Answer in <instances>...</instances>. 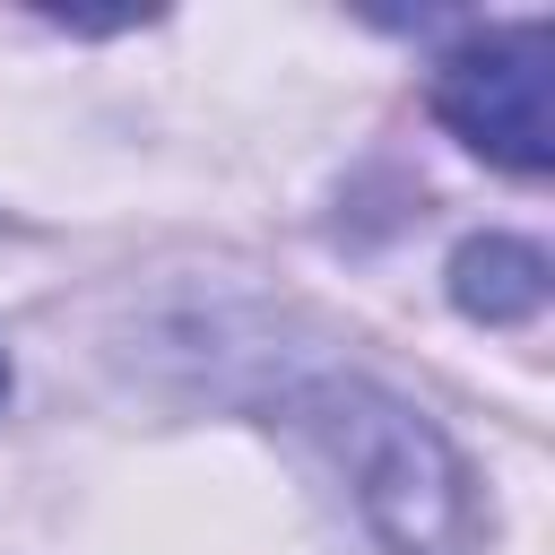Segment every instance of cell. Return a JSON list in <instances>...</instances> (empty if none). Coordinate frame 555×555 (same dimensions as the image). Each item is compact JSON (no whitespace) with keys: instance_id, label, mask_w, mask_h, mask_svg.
<instances>
[{"instance_id":"1","label":"cell","mask_w":555,"mask_h":555,"mask_svg":"<svg viewBox=\"0 0 555 555\" xmlns=\"http://www.w3.org/2000/svg\"><path fill=\"white\" fill-rule=\"evenodd\" d=\"M330 408H338V416H321V434L338 442L364 520H373L399 555H460V546H468V477H460V460L442 451V434L416 425V416L390 408V399H364V390H338Z\"/></svg>"},{"instance_id":"2","label":"cell","mask_w":555,"mask_h":555,"mask_svg":"<svg viewBox=\"0 0 555 555\" xmlns=\"http://www.w3.org/2000/svg\"><path fill=\"white\" fill-rule=\"evenodd\" d=\"M434 113L494 165L546 173L555 165V35L546 17L486 26L434 69Z\"/></svg>"},{"instance_id":"3","label":"cell","mask_w":555,"mask_h":555,"mask_svg":"<svg viewBox=\"0 0 555 555\" xmlns=\"http://www.w3.org/2000/svg\"><path fill=\"white\" fill-rule=\"evenodd\" d=\"M451 295L477 321H529L546 304V251L538 243H512V234H477L451 260Z\"/></svg>"},{"instance_id":"4","label":"cell","mask_w":555,"mask_h":555,"mask_svg":"<svg viewBox=\"0 0 555 555\" xmlns=\"http://www.w3.org/2000/svg\"><path fill=\"white\" fill-rule=\"evenodd\" d=\"M0 390H9V364H0Z\"/></svg>"}]
</instances>
